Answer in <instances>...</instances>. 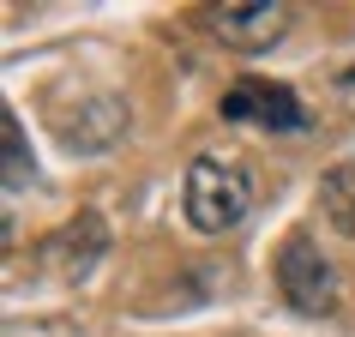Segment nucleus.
<instances>
[{"label":"nucleus","mask_w":355,"mask_h":337,"mask_svg":"<svg viewBox=\"0 0 355 337\" xmlns=\"http://www.w3.org/2000/svg\"><path fill=\"white\" fill-rule=\"evenodd\" d=\"M0 145H6V199L12 193H24L31 181H37V163H31V150H24V127H19V114L12 109H0Z\"/></svg>","instance_id":"obj_6"},{"label":"nucleus","mask_w":355,"mask_h":337,"mask_svg":"<svg viewBox=\"0 0 355 337\" xmlns=\"http://www.w3.org/2000/svg\"><path fill=\"white\" fill-rule=\"evenodd\" d=\"M319 211H325V223L337 229V235H349L355 241V168H331L325 181H319Z\"/></svg>","instance_id":"obj_5"},{"label":"nucleus","mask_w":355,"mask_h":337,"mask_svg":"<svg viewBox=\"0 0 355 337\" xmlns=\"http://www.w3.org/2000/svg\"><path fill=\"white\" fill-rule=\"evenodd\" d=\"M289 24H295V6H283V0H223V6H211V31L235 55H265L271 42L289 37Z\"/></svg>","instance_id":"obj_4"},{"label":"nucleus","mask_w":355,"mask_h":337,"mask_svg":"<svg viewBox=\"0 0 355 337\" xmlns=\"http://www.w3.org/2000/svg\"><path fill=\"white\" fill-rule=\"evenodd\" d=\"M337 91H343V103H349V109H355V67H349V73H343V78H337Z\"/></svg>","instance_id":"obj_7"},{"label":"nucleus","mask_w":355,"mask_h":337,"mask_svg":"<svg viewBox=\"0 0 355 337\" xmlns=\"http://www.w3.org/2000/svg\"><path fill=\"white\" fill-rule=\"evenodd\" d=\"M223 121H247V127H265V132H307V121L313 114L301 109V96L289 91V85H277V78H259V73H247L235 78L223 91Z\"/></svg>","instance_id":"obj_3"},{"label":"nucleus","mask_w":355,"mask_h":337,"mask_svg":"<svg viewBox=\"0 0 355 337\" xmlns=\"http://www.w3.org/2000/svg\"><path fill=\"white\" fill-rule=\"evenodd\" d=\"M277 289L283 301L307 319H331L337 301H343V277H337V265L325 259L313 247V235H289L277 253Z\"/></svg>","instance_id":"obj_2"},{"label":"nucleus","mask_w":355,"mask_h":337,"mask_svg":"<svg viewBox=\"0 0 355 337\" xmlns=\"http://www.w3.org/2000/svg\"><path fill=\"white\" fill-rule=\"evenodd\" d=\"M181 205H187V223L199 235H223L253 211V181L229 157H193L187 181H181Z\"/></svg>","instance_id":"obj_1"}]
</instances>
